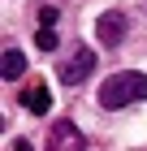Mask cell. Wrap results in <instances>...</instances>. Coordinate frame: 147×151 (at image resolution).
Returning <instances> with one entry per match:
<instances>
[{"label":"cell","mask_w":147,"mask_h":151,"mask_svg":"<svg viewBox=\"0 0 147 151\" xmlns=\"http://www.w3.org/2000/svg\"><path fill=\"white\" fill-rule=\"evenodd\" d=\"M91 69H95V52H91V47H74V52L61 60L56 78L65 82V86H78V82H87V78H91Z\"/></svg>","instance_id":"2"},{"label":"cell","mask_w":147,"mask_h":151,"mask_svg":"<svg viewBox=\"0 0 147 151\" xmlns=\"http://www.w3.org/2000/svg\"><path fill=\"white\" fill-rule=\"evenodd\" d=\"M143 9H147V0H143Z\"/></svg>","instance_id":"10"},{"label":"cell","mask_w":147,"mask_h":151,"mask_svg":"<svg viewBox=\"0 0 147 151\" xmlns=\"http://www.w3.org/2000/svg\"><path fill=\"white\" fill-rule=\"evenodd\" d=\"M125 35H130V22H125V13H121V9L100 13V22H95V39H100V43L121 47V43H125Z\"/></svg>","instance_id":"3"},{"label":"cell","mask_w":147,"mask_h":151,"mask_svg":"<svg viewBox=\"0 0 147 151\" xmlns=\"http://www.w3.org/2000/svg\"><path fill=\"white\" fill-rule=\"evenodd\" d=\"M87 147V138H82V129L74 125V121H52V129H48V151H82Z\"/></svg>","instance_id":"4"},{"label":"cell","mask_w":147,"mask_h":151,"mask_svg":"<svg viewBox=\"0 0 147 151\" xmlns=\"http://www.w3.org/2000/svg\"><path fill=\"white\" fill-rule=\"evenodd\" d=\"M0 73H4L9 82H17V78L26 73V56L17 52V47H4V60H0Z\"/></svg>","instance_id":"5"},{"label":"cell","mask_w":147,"mask_h":151,"mask_svg":"<svg viewBox=\"0 0 147 151\" xmlns=\"http://www.w3.org/2000/svg\"><path fill=\"white\" fill-rule=\"evenodd\" d=\"M22 108H26V112H48V108H52L48 86H26V91H22Z\"/></svg>","instance_id":"6"},{"label":"cell","mask_w":147,"mask_h":151,"mask_svg":"<svg viewBox=\"0 0 147 151\" xmlns=\"http://www.w3.org/2000/svg\"><path fill=\"white\" fill-rule=\"evenodd\" d=\"M143 99H147V73H138V69H121L100 82L104 108H125V104H143Z\"/></svg>","instance_id":"1"},{"label":"cell","mask_w":147,"mask_h":151,"mask_svg":"<svg viewBox=\"0 0 147 151\" xmlns=\"http://www.w3.org/2000/svg\"><path fill=\"white\" fill-rule=\"evenodd\" d=\"M35 43L43 47V52H52V47H56V30H52V26H39V35H35Z\"/></svg>","instance_id":"7"},{"label":"cell","mask_w":147,"mask_h":151,"mask_svg":"<svg viewBox=\"0 0 147 151\" xmlns=\"http://www.w3.org/2000/svg\"><path fill=\"white\" fill-rule=\"evenodd\" d=\"M9 151H35V147H30L26 138H13V142H9Z\"/></svg>","instance_id":"9"},{"label":"cell","mask_w":147,"mask_h":151,"mask_svg":"<svg viewBox=\"0 0 147 151\" xmlns=\"http://www.w3.org/2000/svg\"><path fill=\"white\" fill-rule=\"evenodd\" d=\"M39 26H56V9H52V4L39 9Z\"/></svg>","instance_id":"8"}]
</instances>
